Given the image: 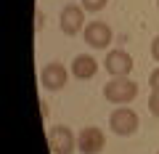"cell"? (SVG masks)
Instances as JSON below:
<instances>
[{"instance_id":"cell-1","label":"cell","mask_w":159,"mask_h":154,"mask_svg":"<svg viewBox=\"0 0 159 154\" xmlns=\"http://www.w3.org/2000/svg\"><path fill=\"white\" fill-rule=\"evenodd\" d=\"M135 96H138V82L130 80V77H111L103 85V98L109 104H117V106L135 101Z\"/></svg>"},{"instance_id":"cell-2","label":"cell","mask_w":159,"mask_h":154,"mask_svg":"<svg viewBox=\"0 0 159 154\" xmlns=\"http://www.w3.org/2000/svg\"><path fill=\"white\" fill-rule=\"evenodd\" d=\"M109 128H111L117 136L127 138L138 133V114L133 112L130 106H117L111 114H109Z\"/></svg>"},{"instance_id":"cell-3","label":"cell","mask_w":159,"mask_h":154,"mask_svg":"<svg viewBox=\"0 0 159 154\" xmlns=\"http://www.w3.org/2000/svg\"><path fill=\"white\" fill-rule=\"evenodd\" d=\"M85 8L77 6V3H69V6L61 8V13H58V27H61L64 35H69V37H74V35H80V29H85Z\"/></svg>"},{"instance_id":"cell-4","label":"cell","mask_w":159,"mask_h":154,"mask_svg":"<svg viewBox=\"0 0 159 154\" xmlns=\"http://www.w3.org/2000/svg\"><path fill=\"white\" fill-rule=\"evenodd\" d=\"M82 37H85V43L90 48H96V51H103V48L111 45V27H109L106 21H88L85 29H82Z\"/></svg>"},{"instance_id":"cell-5","label":"cell","mask_w":159,"mask_h":154,"mask_svg":"<svg viewBox=\"0 0 159 154\" xmlns=\"http://www.w3.org/2000/svg\"><path fill=\"white\" fill-rule=\"evenodd\" d=\"M103 69H106L111 77H130L133 72V56L122 48H114V51L106 53L103 58Z\"/></svg>"},{"instance_id":"cell-6","label":"cell","mask_w":159,"mask_h":154,"mask_svg":"<svg viewBox=\"0 0 159 154\" xmlns=\"http://www.w3.org/2000/svg\"><path fill=\"white\" fill-rule=\"evenodd\" d=\"M69 80V72L64 64L58 61H48L45 67L40 69V85L45 88V91H61Z\"/></svg>"},{"instance_id":"cell-7","label":"cell","mask_w":159,"mask_h":154,"mask_svg":"<svg viewBox=\"0 0 159 154\" xmlns=\"http://www.w3.org/2000/svg\"><path fill=\"white\" fill-rule=\"evenodd\" d=\"M48 146H51L53 154H72L77 149V138L66 125H56L48 133Z\"/></svg>"},{"instance_id":"cell-8","label":"cell","mask_w":159,"mask_h":154,"mask_svg":"<svg viewBox=\"0 0 159 154\" xmlns=\"http://www.w3.org/2000/svg\"><path fill=\"white\" fill-rule=\"evenodd\" d=\"M77 146H80V152H82V154H101L103 146H106V136H103L101 128L88 125V128H82V130H80Z\"/></svg>"},{"instance_id":"cell-9","label":"cell","mask_w":159,"mask_h":154,"mask_svg":"<svg viewBox=\"0 0 159 154\" xmlns=\"http://www.w3.org/2000/svg\"><path fill=\"white\" fill-rule=\"evenodd\" d=\"M98 72V61L93 56H85V53H80V56H74L72 61V74L77 77V80H90V77H96Z\"/></svg>"},{"instance_id":"cell-10","label":"cell","mask_w":159,"mask_h":154,"mask_svg":"<svg viewBox=\"0 0 159 154\" xmlns=\"http://www.w3.org/2000/svg\"><path fill=\"white\" fill-rule=\"evenodd\" d=\"M80 6L85 8L88 13H101L109 6V0H80Z\"/></svg>"},{"instance_id":"cell-11","label":"cell","mask_w":159,"mask_h":154,"mask_svg":"<svg viewBox=\"0 0 159 154\" xmlns=\"http://www.w3.org/2000/svg\"><path fill=\"white\" fill-rule=\"evenodd\" d=\"M148 112L159 117V91H151V96H148Z\"/></svg>"},{"instance_id":"cell-12","label":"cell","mask_w":159,"mask_h":154,"mask_svg":"<svg viewBox=\"0 0 159 154\" xmlns=\"http://www.w3.org/2000/svg\"><path fill=\"white\" fill-rule=\"evenodd\" d=\"M148 85H151V91H159V67L148 74Z\"/></svg>"},{"instance_id":"cell-13","label":"cell","mask_w":159,"mask_h":154,"mask_svg":"<svg viewBox=\"0 0 159 154\" xmlns=\"http://www.w3.org/2000/svg\"><path fill=\"white\" fill-rule=\"evenodd\" d=\"M151 56H154V61H159V35L151 40Z\"/></svg>"},{"instance_id":"cell-14","label":"cell","mask_w":159,"mask_h":154,"mask_svg":"<svg viewBox=\"0 0 159 154\" xmlns=\"http://www.w3.org/2000/svg\"><path fill=\"white\" fill-rule=\"evenodd\" d=\"M157 8H159V0H157Z\"/></svg>"},{"instance_id":"cell-15","label":"cell","mask_w":159,"mask_h":154,"mask_svg":"<svg viewBox=\"0 0 159 154\" xmlns=\"http://www.w3.org/2000/svg\"><path fill=\"white\" fill-rule=\"evenodd\" d=\"M157 154H159V152H157Z\"/></svg>"}]
</instances>
